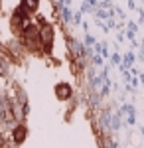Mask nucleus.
Returning <instances> with one entry per match:
<instances>
[{
    "instance_id": "obj_1",
    "label": "nucleus",
    "mask_w": 144,
    "mask_h": 148,
    "mask_svg": "<svg viewBox=\"0 0 144 148\" xmlns=\"http://www.w3.org/2000/svg\"><path fill=\"white\" fill-rule=\"evenodd\" d=\"M38 2L40 0H22V6L28 10V14H32V12L38 10Z\"/></svg>"
}]
</instances>
